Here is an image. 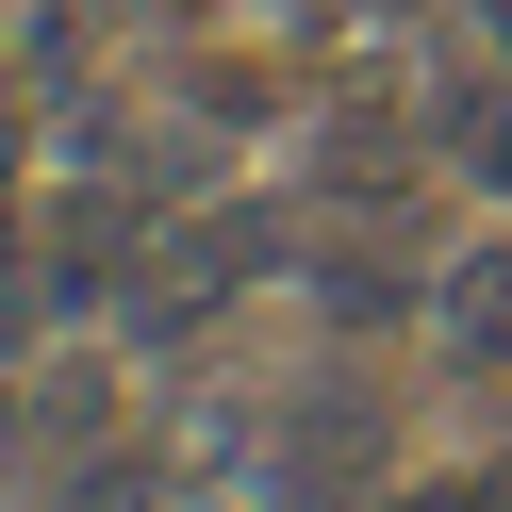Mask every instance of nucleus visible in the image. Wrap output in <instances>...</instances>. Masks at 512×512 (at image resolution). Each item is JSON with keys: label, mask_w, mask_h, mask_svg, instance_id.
Instances as JSON below:
<instances>
[{"label": "nucleus", "mask_w": 512, "mask_h": 512, "mask_svg": "<svg viewBox=\"0 0 512 512\" xmlns=\"http://www.w3.org/2000/svg\"><path fill=\"white\" fill-rule=\"evenodd\" d=\"M430 364H446V380H496V364H512V232H463V248H446Z\"/></svg>", "instance_id": "obj_3"}, {"label": "nucleus", "mask_w": 512, "mask_h": 512, "mask_svg": "<svg viewBox=\"0 0 512 512\" xmlns=\"http://www.w3.org/2000/svg\"><path fill=\"white\" fill-rule=\"evenodd\" d=\"M430 116L397 100V83H331V100H298V199L314 215H430Z\"/></svg>", "instance_id": "obj_2"}, {"label": "nucleus", "mask_w": 512, "mask_h": 512, "mask_svg": "<svg viewBox=\"0 0 512 512\" xmlns=\"http://www.w3.org/2000/svg\"><path fill=\"white\" fill-rule=\"evenodd\" d=\"M166 83H182V116H215L232 149H265V133H298V83L265 67V50H166Z\"/></svg>", "instance_id": "obj_4"}, {"label": "nucleus", "mask_w": 512, "mask_h": 512, "mask_svg": "<svg viewBox=\"0 0 512 512\" xmlns=\"http://www.w3.org/2000/svg\"><path fill=\"white\" fill-rule=\"evenodd\" d=\"M496 380H512V364H496Z\"/></svg>", "instance_id": "obj_6"}, {"label": "nucleus", "mask_w": 512, "mask_h": 512, "mask_svg": "<svg viewBox=\"0 0 512 512\" xmlns=\"http://www.w3.org/2000/svg\"><path fill=\"white\" fill-rule=\"evenodd\" d=\"M34 512H182V463L149 430H116V446H83V463H50Z\"/></svg>", "instance_id": "obj_5"}, {"label": "nucleus", "mask_w": 512, "mask_h": 512, "mask_svg": "<svg viewBox=\"0 0 512 512\" xmlns=\"http://www.w3.org/2000/svg\"><path fill=\"white\" fill-rule=\"evenodd\" d=\"M281 298L331 347H397V331H430V298H446V232L430 215H314V248H298Z\"/></svg>", "instance_id": "obj_1"}]
</instances>
